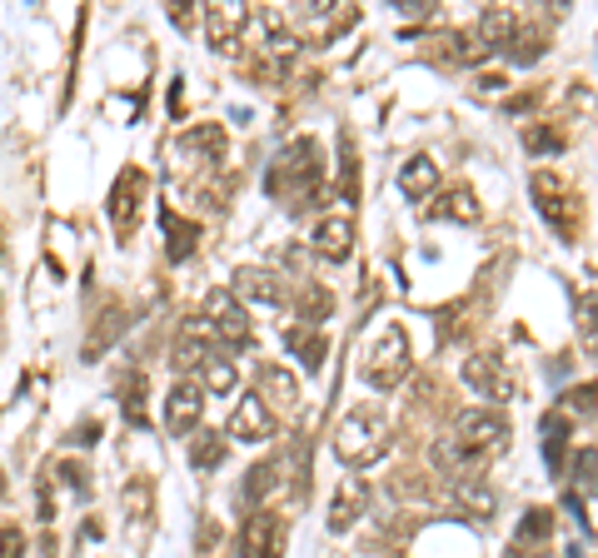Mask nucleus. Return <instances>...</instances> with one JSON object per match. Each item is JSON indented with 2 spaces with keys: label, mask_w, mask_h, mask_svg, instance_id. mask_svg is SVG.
<instances>
[{
  "label": "nucleus",
  "mask_w": 598,
  "mask_h": 558,
  "mask_svg": "<svg viewBox=\"0 0 598 558\" xmlns=\"http://www.w3.org/2000/svg\"><path fill=\"white\" fill-rule=\"evenodd\" d=\"M508 414L498 404H478V409H464L454 418V458H458V474H478L488 454L508 444Z\"/></svg>",
  "instance_id": "obj_1"
},
{
  "label": "nucleus",
  "mask_w": 598,
  "mask_h": 558,
  "mask_svg": "<svg viewBox=\"0 0 598 558\" xmlns=\"http://www.w3.org/2000/svg\"><path fill=\"white\" fill-rule=\"evenodd\" d=\"M389 444V418L379 404H354L334 424V458L344 468H369Z\"/></svg>",
  "instance_id": "obj_2"
},
{
  "label": "nucleus",
  "mask_w": 598,
  "mask_h": 558,
  "mask_svg": "<svg viewBox=\"0 0 598 558\" xmlns=\"http://www.w3.org/2000/svg\"><path fill=\"white\" fill-rule=\"evenodd\" d=\"M319 175H324L319 169V145L315 140H295L269 169V195L285 199L289 209H309L319 199Z\"/></svg>",
  "instance_id": "obj_3"
},
{
  "label": "nucleus",
  "mask_w": 598,
  "mask_h": 558,
  "mask_svg": "<svg viewBox=\"0 0 598 558\" xmlns=\"http://www.w3.org/2000/svg\"><path fill=\"white\" fill-rule=\"evenodd\" d=\"M404 379H409V339L399 324H384L364 349V384L389 394V389H399Z\"/></svg>",
  "instance_id": "obj_4"
},
{
  "label": "nucleus",
  "mask_w": 598,
  "mask_h": 558,
  "mask_svg": "<svg viewBox=\"0 0 598 558\" xmlns=\"http://www.w3.org/2000/svg\"><path fill=\"white\" fill-rule=\"evenodd\" d=\"M205 324L215 329V339H225V344H235V349L255 344L249 309L235 299V289H209V294H205Z\"/></svg>",
  "instance_id": "obj_5"
},
{
  "label": "nucleus",
  "mask_w": 598,
  "mask_h": 558,
  "mask_svg": "<svg viewBox=\"0 0 598 558\" xmlns=\"http://www.w3.org/2000/svg\"><path fill=\"white\" fill-rule=\"evenodd\" d=\"M285 538L289 524L279 514H249L245 528H239V558H285Z\"/></svg>",
  "instance_id": "obj_6"
},
{
  "label": "nucleus",
  "mask_w": 598,
  "mask_h": 558,
  "mask_svg": "<svg viewBox=\"0 0 598 558\" xmlns=\"http://www.w3.org/2000/svg\"><path fill=\"white\" fill-rule=\"evenodd\" d=\"M279 434V414L265 404L259 394H245L235 404V414H229V438H239V444H269V438Z\"/></svg>",
  "instance_id": "obj_7"
},
{
  "label": "nucleus",
  "mask_w": 598,
  "mask_h": 558,
  "mask_svg": "<svg viewBox=\"0 0 598 558\" xmlns=\"http://www.w3.org/2000/svg\"><path fill=\"white\" fill-rule=\"evenodd\" d=\"M534 199H538L544 219L558 229V235H574V229H578V215L568 209V205H574V189H568L554 169H538V175H534Z\"/></svg>",
  "instance_id": "obj_8"
},
{
  "label": "nucleus",
  "mask_w": 598,
  "mask_h": 558,
  "mask_svg": "<svg viewBox=\"0 0 598 558\" xmlns=\"http://www.w3.org/2000/svg\"><path fill=\"white\" fill-rule=\"evenodd\" d=\"M235 299L239 304H259V309H279L289 299V285L275 275V269H259V265H239L235 269Z\"/></svg>",
  "instance_id": "obj_9"
},
{
  "label": "nucleus",
  "mask_w": 598,
  "mask_h": 558,
  "mask_svg": "<svg viewBox=\"0 0 598 558\" xmlns=\"http://www.w3.org/2000/svg\"><path fill=\"white\" fill-rule=\"evenodd\" d=\"M448 494H454L458 514H468L474 524H484V518H494V514H498V494H494V484H488L484 474H454Z\"/></svg>",
  "instance_id": "obj_10"
},
{
  "label": "nucleus",
  "mask_w": 598,
  "mask_h": 558,
  "mask_svg": "<svg viewBox=\"0 0 598 558\" xmlns=\"http://www.w3.org/2000/svg\"><path fill=\"white\" fill-rule=\"evenodd\" d=\"M464 384L478 389L488 404H504V399L514 394L508 369H504V359H498V354H474V359H468V364H464Z\"/></svg>",
  "instance_id": "obj_11"
},
{
  "label": "nucleus",
  "mask_w": 598,
  "mask_h": 558,
  "mask_svg": "<svg viewBox=\"0 0 598 558\" xmlns=\"http://www.w3.org/2000/svg\"><path fill=\"white\" fill-rule=\"evenodd\" d=\"M199 414H205V389L195 379H179L165 399V428L169 434H189L199 424Z\"/></svg>",
  "instance_id": "obj_12"
},
{
  "label": "nucleus",
  "mask_w": 598,
  "mask_h": 558,
  "mask_svg": "<svg viewBox=\"0 0 598 558\" xmlns=\"http://www.w3.org/2000/svg\"><path fill=\"white\" fill-rule=\"evenodd\" d=\"M249 6H209L205 10V30H209V45L225 50V55H235L239 50V35L249 30Z\"/></svg>",
  "instance_id": "obj_13"
},
{
  "label": "nucleus",
  "mask_w": 598,
  "mask_h": 558,
  "mask_svg": "<svg viewBox=\"0 0 598 558\" xmlns=\"http://www.w3.org/2000/svg\"><path fill=\"white\" fill-rule=\"evenodd\" d=\"M209 354H219V339H215V329H209L205 319H189V324L179 329L175 349H169V359H175V369H195V374H199V364H205Z\"/></svg>",
  "instance_id": "obj_14"
},
{
  "label": "nucleus",
  "mask_w": 598,
  "mask_h": 558,
  "mask_svg": "<svg viewBox=\"0 0 598 558\" xmlns=\"http://www.w3.org/2000/svg\"><path fill=\"white\" fill-rule=\"evenodd\" d=\"M140 195H145V175H140V169H125V175L115 179V189H110V225H115L120 239H130V229H135Z\"/></svg>",
  "instance_id": "obj_15"
},
{
  "label": "nucleus",
  "mask_w": 598,
  "mask_h": 558,
  "mask_svg": "<svg viewBox=\"0 0 598 558\" xmlns=\"http://www.w3.org/2000/svg\"><path fill=\"white\" fill-rule=\"evenodd\" d=\"M255 394L265 399V404L275 409V414H289V409H299V379L289 374L285 364H259Z\"/></svg>",
  "instance_id": "obj_16"
},
{
  "label": "nucleus",
  "mask_w": 598,
  "mask_h": 558,
  "mask_svg": "<svg viewBox=\"0 0 598 558\" xmlns=\"http://www.w3.org/2000/svg\"><path fill=\"white\" fill-rule=\"evenodd\" d=\"M349 249H354V215H324L315 229V255L319 259H349Z\"/></svg>",
  "instance_id": "obj_17"
},
{
  "label": "nucleus",
  "mask_w": 598,
  "mask_h": 558,
  "mask_svg": "<svg viewBox=\"0 0 598 558\" xmlns=\"http://www.w3.org/2000/svg\"><path fill=\"white\" fill-rule=\"evenodd\" d=\"M364 504H369V484L364 478H344V484L334 488V498H329V528H334V534L354 528L359 514H364Z\"/></svg>",
  "instance_id": "obj_18"
},
{
  "label": "nucleus",
  "mask_w": 598,
  "mask_h": 558,
  "mask_svg": "<svg viewBox=\"0 0 598 558\" xmlns=\"http://www.w3.org/2000/svg\"><path fill=\"white\" fill-rule=\"evenodd\" d=\"M514 35H518V16H514V10H484V16H478V25H474V40L484 50L514 45Z\"/></svg>",
  "instance_id": "obj_19"
},
{
  "label": "nucleus",
  "mask_w": 598,
  "mask_h": 558,
  "mask_svg": "<svg viewBox=\"0 0 598 558\" xmlns=\"http://www.w3.org/2000/svg\"><path fill=\"white\" fill-rule=\"evenodd\" d=\"M434 185H439V165H434L429 155H414L404 169H399V189H404V195L414 199V205H419V199L434 195Z\"/></svg>",
  "instance_id": "obj_20"
},
{
  "label": "nucleus",
  "mask_w": 598,
  "mask_h": 558,
  "mask_svg": "<svg viewBox=\"0 0 598 558\" xmlns=\"http://www.w3.org/2000/svg\"><path fill=\"white\" fill-rule=\"evenodd\" d=\"M554 538V514L548 508H528L524 524H518V538L508 544V554H524V548H544Z\"/></svg>",
  "instance_id": "obj_21"
},
{
  "label": "nucleus",
  "mask_w": 598,
  "mask_h": 558,
  "mask_svg": "<svg viewBox=\"0 0 598 558\" xmlns=\"http://www.w3.org/2000/svg\"><path fill=\"white\" fill-rule=\"evenodd\" d=\"M199 389H205V394H229V389L239 384V369L229 364L225 354H209L205 364H199V379H195Z\"/></svg>",
  "instance_id": "obj_22"
},
{
  "label": "nucleus",
  "mask_w": 598,
  "mask_h": 558,
  "mask_svg": "<svg viewBox=\"0 0 598 558\" xmlns=\"http://www.w3.org/2000/svg\"><path fill=\"white\" fill-rule=\"evenodd\" d=\"M295 304H299V324H319L329 314V289L305 279V285H295Z\"/></svg>",
  "instance_id": "obj_23"
},
{
  "label": "nucleus",
  "mask_w": 598,
  "mask_h": 558,
  "mask_svg": "<svg viewBox=\"0 0 598 558\" xmlns=\"http://www.w3.org/2000/svg\"><path fill=\"white\" fill-rule=\"evenodd\" d=\"M275 478H279V464H275V458H269V464H255V468H249V474H245V498H249V504H259V498H269V494H275Z\"/></svg>",
  "instance_id": "obj_24"
},
{
  "label": "nucleus",
  "mask_w": 598,
  "mask_h": 558,
  "mask_svg": "<svg viewBox=\"0 0 598 558\" xmlns=\"http://www.w3.org/2000/svg\"><path fill=\"white\" fill-rule=\"evenodd\" d=\"M439 215H444V219H464V225H474V219H478V199H474V189H464V185H458V189H448V195H444V205H439Z\"/></svg>",
  "instance_id": "obj_25"
},
{
  "label": "nucleus",
  "mask_w": 598,
  "mask_h": 558,
  "mask_svg": "<svg viewBox=\"0 0 598 558\" xmlns=\"http://www.w3.org/2000/svg\"><path fill=\"white\" fill-rule=\"evenodd\" d=\"M189 464H195V468L225 464V444H219V434H199L195 444H189Z\"/></svg>",
  "instance_id": "obj_26"
},
{
  "label": "nucleus",
  "mask_w": 598,
  "mask_h": 558,
  "mask_svg": "<svg viewBox=\"0 0 598 558\" xmlns=\"http://www.w3.org/2000/svg\"><path fill=\"white\" fill-rule=\"evenodd\" d=\"M289 344L305 354V369H319V359H324V339L315 334V324H299L295 334H289Z\"/></svg>",
  "instance_id": "obj_27"
},
{
  "label": "nucleus",
  "mask_w": 598,
  "mask_h": 558,
  "mask_svg": "<svg viewBox=\"0 0 598 558\" xmlns=\"http://www.w3.org/2000/svg\"><path fill=\"white\" fill-rule=\"evenodd\" d=\"M594 399H598L594 384L568 389V394H564V409H558V418H588V414H594Z\"/></svg>",
  "instance_id": "obj_28"
},
{
  "label": "nucleus",
  "mask_w": 598,
  "mask_h": 558,
  "mask_svg": "<svg viewBox=\"0 0 598 558\" xmlns=\"http://www.w3.org/2000/svg\"><path fill=\"white\" fill-rule=\"evenodd\" d=\"M185 149H205V155H219L225 149V135H219V125H199L185 135Z\"/></svg>",
  "instance_id": "obj_29"
},
{
  "label": "nucleus",
  "mask_w": 598,
  "mask_h": 558,
  "mask_svg": "<svg viewBox=\"0 0 598 558\" xmlns=\"http://www.w3.org/2000/svg\"><path fill=\"white\" fill-rule=\"evenodd\" d=\"M189 249H195V225H179V219H169V255L185 259Z\"/></svg>",
  "instance_id": "obj_30"
},
{
  "label": "nucleus",
  "mask_w": 598,
  "mask_h": 558,
  "mask_svg": "<svg viewBox=\"0 0 598 558\" xmlns=\"http://www.w3.org/2000/svg\"><path fill=\"white\" fill-rule=\"evenodd\" d=\"M25 554V534L16 524H0V558H20Z\"/></svg>",
  "instance_id": "obj_31"
},
{
  "label": "nucleus",
  "mask_w": 598,
  "mask_h": 558,
  "mask_svg": "<svg viewBox=\"0 0 598 558\" xmlns=\"http://www.w3.org/2000/svg\"><path fill=\"white\" fill-rule=\"evenodd\" d=\"M528 149H558V145H564V140H558V135H548V130H528Z\"/></svg>",
  "instance_id": "obj_32"
},
{
  "label": "nucleus",
  "mask_w": 598,
  "mask_h": 558,
  "mask_svg": "<svg viewBox=\"0 0 598 558\" xmlns=\"http://www.w3.org/2000/svg\"><path fill=\"white\" fill-rule=\"evenodd\" d=\"M169 20H175V25H189V20H195V10H189V6H169Z\"/></svg>",
  "instance_id": "obj_33"
}]
</instances>
